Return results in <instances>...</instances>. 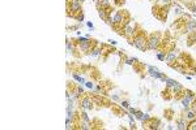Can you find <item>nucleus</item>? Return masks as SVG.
<instances>
[{
  "label": "nucleus",
  "instance_id": "f257e3e1",
  "mask_svg": "<svg viewBox=\"0 0 196 130\" xmlns=\"http://www.w3.org/2000/svg\"><path fill=\"white\" fill-rule=\"evenodd\" d=\"M136 29V35L133 39V46L140 51H146L148 50V37H146L145 31L140 27V25H135Z\"/></svg>",
  "mask_w": 196,
  "mask_h": 130
},
{
  "label": "nucleus",
  "instance_id": "f03ea898",
  "mask_svg": "<svg viewBox=\"0 0 196 130\" xmlns=\"http://www.w3.org/2000/svg\"><path fill=\"white\" fill-rule=\"evenodd\" d=\"M162 40V34L159 31H156L148 37V50H158Z\"/></svg>",
  "mask_w": 196,
  "mask_h": 130
},
{
  "label": "nucleus",
  "instance_id": "7ed1b4c3",
  "mask_svg": "<svg viewBox=\"0 0 196 130\" xmlns=\"http://www.w3.org/2000/svg\"><path fill=\"white\" fill-rule=\"evenodd\" d=\"M80 104H81V107L86 110H90V109L94 108V102H93V99H91L90 95H85V94L81 95L80 96Z\"/></svg>",
  "mask_w": 196,
  "mask_h": 130
},
{
  "label": "nucleus",
  "instance_id": "20e7f679",
  "mask_svg": "<svg viewBox=\"0 0 196 130\" xmlns=\"http://www.w3.org/2000/svg\"><path fill=\"white\" fill-rule=\"evenodd\" d=\"M161 121H159L157 117H149L146 121L143 122V128L145 129H159Z\"/></svg>",
  "mask_w": 196,
  "mask_h": 130
},
{
  "label": "nucleus",
  "instance_id": "39448f33",
  "mask_svg": "<svg viewBox=\"0 0 196 130\" xmlns=\"http://www.w3.org/2000/svg\"><path fill=\"white\" fill-rule=\"evenodd\" d=\"M175 124H176V128L181 129V130H186V129H187V126H188L187 118H186V117L183 116V115L175 120Z\"/></svg>",
  "mask_w": 196,
  "mask_h": 130
},
{
  "label": "nucleus",
  "instance_id": "423d86ee",
  "mask_svg": "<svg viewBox=\"0 0 196 130\" xmlns=\"http://www.w3.org/2000/svg\"><path fill=\"white\" fill-rule=\"evenodd\" d=\"M110 108H111V110H113L114 113H115L116 116H124V115H127V112H124L123 110V107L122 105H118V104H111L110 105Z\"/></svg>",
  "mask_w": 196,
  "mask_h": 130
},
{
  "label": "nucleus",
  "instance_id": "0eeeda50",
  "mask_svg": "<svg viewBox=\"0 0 196 130\" xmlns=\"http://www.w3.org/2000/svg\"><path fill=\"white\" fill-rule=\"evenodd\" d=\"M132 65H133V70H135L136 73L141 74V77H144V76H143V73H144V69L146 68V65H145V64H143V63H140V61H137V60H136Z\"/></svg>",
  "mask_w": 196,
  "mask_h": 130
},
{
  "label": "nucleus",
  "instance_id": "6e6552de",
  "mask_svg": "<svg viewBox=\"0 0 196 130\" xmlns=\"http://www.w3.org/2000/svg\"><path fill=\"white\" fill-rule=\"evenodd\" d=\"M187 44L189 47L196 46V31H188L187 35Z\"/></svg>",
  "mask_w": 196,
  "mask_h": 130
},
{
  "label": "nucleus",
  "instance_id": "1a4fd4ad",
  "mask_svg": "<svg viewBox=\"0 0 196 130\" xmlns=\"http://www.w3.org/2000/svg\"><path fill=\"white\" fill-rule=\"evenodd\" d=\"M161 94H162V98H163V99L167 100V102H169V100H173V99H174V94H173V91H171V89H170V87H166V89L163 90Z\"/></svg>",
  "mask_w": 196,
  "mask_h": 130
},
{
  "label": "nucleus",
  "instance_id": "9d476101",
  "mask_svg": "<svg viewBox=\"0 0 196 130\" xmlns=\"http://www.w3.org/2000/svg\"><path fill=\"white\" fill-rule=\"evenodd\" d=\"M174 109L173 108H166L165 110H163V116H165V118L167 120V121H173L174 120Z\"/></svg>",
  "mask_w": 196,
  "mask_h": 130
},
{
  "label": "nucleus",
  "instance_id": "9b49d317",
  "mask_svg": "<svg viewBox=\"0 0 196 130\" xmlns=\"http://www.w3.org/2000/svg\"><path fill=\"white\" fill-rule=\"evenodd\" d=\"M183 116H184L186 118H187V121H188V122L196 118V113H195L191 108H189V109H186V112H184V115H183Z\"/></svg>",
  "mask_w": 196,
  "mask_h": 130
},
{
  "label": "nucleus",
  "instance_id": "f8f14e48",
  "mask_svg": "<svg viewBox=\"0 0 196 130\" xmlns=\"http://www.w3.org/2000/svg\"><path fill=\"white\" fill-rule=\"evenodd\" d=\"M90 126L91 129H103V122L99 121L98 118H94L90 121Z\"/></svg>",
  "mask_w": 196,
  "mask_h": 130
},
{
  "label": "nucleus",
  "instance_id": "ddd939ff",
  "mask_svg": "<svg viewBox=\"0 0 196 130\" xmlns=\"http://www.w3.org/2000/svg\"><path fill=\"white\" fill-rule=\"evenodd\" d=\"M176 57H178V53H176V50H173V51H170L169 53L166 55V61H167V64H169V63H171V61L176 60Z\"/></svg>",
  "mask_w": 196,
  "mask_h": 130
},
{
  "label": "nucleus",
  "instance_id": "4468645a",
  "mask_svg": "<svg viewBox=\"0 0 196 130\" xmlns=\"http://www.w3.org/2000/svg\"><path fill=\"white\" fill-rule=\"evenodd\" d=\"M148 70H149V73H150V76L152 77H154V78H161L162 76V73H159V70L157 69V68H153V66H148Z\"/></svg>",
  "mask_w": 196,
  "mask_h": 130
},
{
  "label": "nucleus",
  "instance_id": "2eb2a0df",
  "mask_svg": "<svg viewBox=\"0 0 196 130\" xmlns=\"http://www.w3.org/2000/svg\"><path fill=\"white\" fill-rule=\"evenodd\" d=\"M89 74L91 76V78H93L94 81H99V79H101V74H99V72H98L96 68L91 66L90 70H89Z\"/></svg>",
  "mask_w": 196,
  "mask_h": 130
},
{
  "label": "nucleus",
  "instance_id": "dca6fc26",
  "mask_svg": "<svg viewBox=\"0 0 196 130\" xmlns=\"http://www.w3.org/2000/svg\"><path fill=\"white\" fill-rule=\"evenodd\" d=\"M171 91H173V94H174V95H176V94H181V92H183V91H184V87L182 86L181 83H178L176 82L174 86L171 87Z\"/></svg>",
  "mask_w": 196,
  "mask_h": 130
},
{
  "label": "nucleus",
  "instance_id": "f3484780",
  "mask_svg": "<svg viewBox=\"0 0 196 130\" xmlns=\"http://www.w3.org/2000/svg\"><path fill=\"white\" fill-rule=\"evenodd\" d=\"M135 116L137 117V118H139L140 120V121H141V122H144V121H146V120H148L149 118V115H146V113H143L141 112V110H136V113H135Z\"/></svg>",
  "mask_w": 196,
  "mask_h": 130
},
{
  "label": "nucleus",
  "instance_id": "a211bd4d",
  "mask_svg": "<svg viewBox=\"0 0 196 130\" xmlns=\"http://www.w3.org/2000/svg\"><path fill=\"white\" fill-rule=\"evenodd\" d=\"M131 21H132V17H131V14H129V13L127 12V11H124V9H123V20H122V22H123L124 25H128Z\"/></svg>",
  "mask_w": 196,
  "mask_h": 130
},
{
  "label": "nucleus",
  "instance_id": "6ab92c4d",
  "mask_svg": "<svg viewBox=\"0 0 196 130\" xmlns=\"http://www.w3.org/2000/svg\"><path fill=\"white\" fill-rule=\"evenodd\" d=\"M186 29H187V32L188 31H196V21H194V20L188 21L187 22V26H186Z\"/></svg>",
  "mask_w": 196,
  "mask_h": 130
},
{
  "label": "nucleus",
  "instance_id": "aec40b11",
  "mask_svg": "<svg viewBox=\"0 0 196 130\" xmlns=\"http://www.w3.org/2000/svg\"><path fill=\"white\" fill-rule=\"evenodd\" d=\"M165 83H166V87H170V89H171V87L176 83V81H175V79H171V78L167 77V79L165 81Z\"/></svg>",
  "mask_w": 196,
  "mask_h": 130
},
{
  "label": "nucleus",
  "instance_id": "412c9836",
  "mask_svg": "<svg viewBox=\"0 0 196 130\" xmlns=\"http://www.w3.org/2000/svg\"><path fill=\"white\" fill-rule=\"evenodd\" d=\"M72 77H73L75 79H76L77 82H78V83H84V84H85V82H86V81H85L83 77H80V76H78V74H76V73H73V74H72Z\"/></svg>",
  "mask_w": 196,
  "mask_h": 130
},
{
  "label": "nucleus",
  "instance_id": "4be33fe9",
  "mask_svg": "<svg viewBox=\"0 0 196 130\" xmlns=\"http://www.w3.org/2000/svg\"><path fill=\"white\" fill-rule=\"evenodd\" d=\"M187 130H196V118H195V120H192V121H189V122H188Z\"/></svg>",
  "mask_w": 196,
  "mask_h": 130
},
{
  "label": "nucleus",
  "instance_id": "5701e85b",
  "mask_svg": "<svg viewBox=\"0 0 196 130\" xmlns=\"http://www.w3.org/2000/svg\"><path fill=\"white\" fill-rule=\"evenodd\" d=\"M157 58H158V60H161V61H165L166 60V53L165 52H157Z\"/></svg>",
  "mask_w": 196,
  "mask_h": 130
},
{
  "label": "nucleus",
  "instance_id": "b1692460",
  "mask_svg": "<svg viewBox=\"0 0 196 130\" xmlns=\"http://www.w3.org/2000/svg\"><path fill=\"white\" fill-rule=\"evenodd\" d=\"M124 3H126V0H114V4L116 6H123Z\"/></svg>",
  "mask_w": 196,
  "mask_h": 130
},
{
  "label": "nucleus",
  "instance_id": "393cba45",
  "mask_svg": "<svg viewBox=\"0 0 196 130\" xmlns=\"http://www.w3.org/2000/svg\"><path fill=\"white\" fill-rule=\"evenodd\" d=\"M120 105L124 107V108H129V103L127 102V100H122V103H120Z\"/></svg>",
  "mask_w": 196,
  "mask_h": 130
},
{
  "label": "nucleus",
  "instance_id": "a878e982",
  "mask_svg": "<svg viewBox=\"0 0 196 130\" xmlns=\"http://www.w3.org/2000/svg\"><path fill=\"white\" fill-rule=\"evenodd\" d=\"M85 86H86L88 89H90V90H93V89H94V84L91 83V82H85Z\"/></svg>",
  "mask_w": 196,
  "mask_h": 130
},
{
  "label": "nucleus",
  "instance_id": "bb28decb",
  "mask_svg": "<svg viewBox=\"0 0 196 130\" xmlns=\"http://www.w3.org/2000/svg\"><path fill=\"white\" fill-rule=\"evenodd\" d=\"M109 43H110L111 46H115V44H116V42H115V40H113V39H110V40H109Z\"/></svg>",
  "mask_w": 196,
  "mask_h": 130
},
{
  "label": "nucleus",
  "instance_id": "cd10ccee",
  "mask_svg": "<svg viewBox=\"0 0 196 130\" xmlns=\"http://www.w3.org/2000/svg\"><path fill=\"white\" fill-rule=\"evenodd\" d=\"M88 27H90V29H93V24H91V22H88Z\"/></svg>",
  "mask_w": 196,
  "mask_h": 130
}]
</instances>
